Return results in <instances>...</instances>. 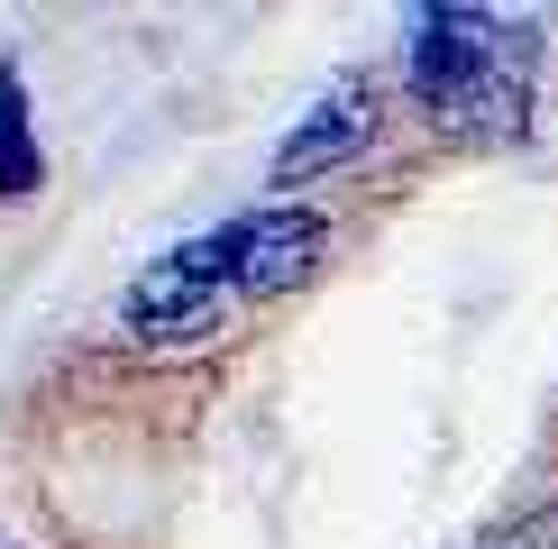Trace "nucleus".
Segmentation results:
<instances>
[{
	"label": "nucleus",
	"instance_id": "obj_1",
	"mask_svg": "<svg viewBox=\"0 0 558 549\" xmlns=\"http://www.w3.org/2000/svg\"><path fill=\"white\" fill-rule=\"evenodd\" d=\"M403 83L422 101L430 129L449 137H522L531 129V83H541V28L504 10H458V0H430V10L403 19Z\"/></svg>",
	"mask_w": 558,
	"mask_h": 549
},
{
	"label": "nucleus",
	"instance_id": "obj_2",
	"mask_svg": "<svg viewBox=\"0 0 558 549\" xmlns=\"http://www.w3.org/2000/svg\"><path fill=\"white\" fill-rule=\"evenodd\" d=\"M229 303H239V284H229V247L211 229V239H183V247H166V257L137 274L120 320L147 349H193V339H211L229 320Z\"/></svg>",
	"mask_w": 558,
	"mask_h": 549
},
{
	"label": "nucleus",
	"instance_id": "obj_3",
	"mask_svg": "<svg viewBox=\"0 0 558 549\" xmlns=\"http://www.w3.org/2000/svg\"><path fill=\"white\" fill-rule=\"evenodd\" d=\"M220 247H229V284L239 293H293L302 274L330 257V220L312 202H266V211L220 220Z\"/></svg>",
	"mask_w": 558,
	"mask_h": 549
},
{
	"label": "nucleus",
	"instance_id": "obj_4",
	"mask_svg": "<svg viewBox=\"0 0 558 549\" xmlns=\"http://www.w3.org/2000/svg\"><path fill=\"white\" fill-rule=\"evenodd\" d=\"M366 147H376V91L348 74V83H330V91H320V101L293 120V137L275 147L266 183H312V174H339V166H357Z\"/></svg>",
	"mask_w": 558,
	"mask_h": 549
},
{
	"label": "nucleus",
	"instance_id": "obj_5",
	"mask_svg": "<svg viewBox=\"0 0 558 549\" xmlns=\"http://www.w3.org/2000/svg\"><path fill=\"white\" fill-rule=\"evenodd\" d=\"M46 183V147H37V110H28V74L0 56V193L28 202Z\"/></svg>",
	"mask_w": 558,
	"mask_h": 549
},
{
	"label": "nucleus",
	"instance_id": "obj_6",
	"mask_svg": "<svg viewBox=\"0 0 558 549\" xmlns=\"http://www.w3.org/2000/svg\"><path fill=\"white\" fill-rule=\"evenodd\" d=\"M485 549H558V503H549V513H531V522H513V532H495Z\"/></svg>",
	"mask_w": 558,
	"mask_h": 549
}]
</instances>
